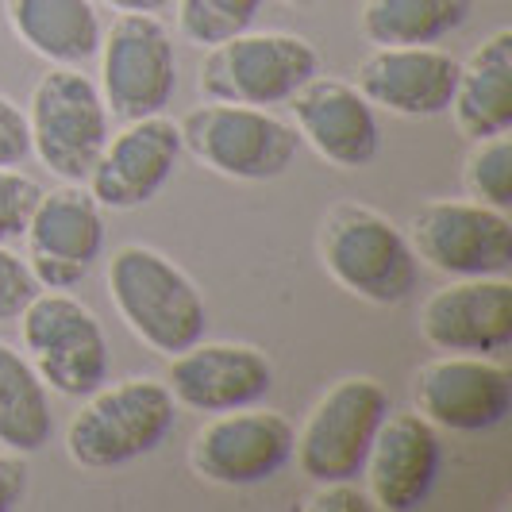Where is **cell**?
<instances>
[{
	"label": "cell",
	"instance_id": "obj_1",
	"mask_svg": "<svg viewBox=\"0 0 512 512\" xmlns=\"http://www.w3.org/2000/svg\"><path fill=\"white\" fill-rule=\"evenodd\" d=\"M108 297L131 335L166 359L208 332L205 293L174 258L147 243H124L108 258Z\"/></svg>",
	"mask_w": 512,
	"mask_h": 512
},
{
	"label": "cell",
	"instance_id": "obj_2",
	"mask_svg": "<svg viewBox=\"0 0 512 512\" xmlns=\"http://www.w3.org/2000/svg\"><path fill=\"white\" fill-rule=\"evenodd\" d=\"M320 262L343 293L378 308L405 305L420 285V258L409 235L362 201L328 208L320 224Z\"/></svg>",
	"mask_w": 512,
	"mask_h": 512
},
{
	"label": "cell",
	"instance_id": "obj_3",
	"mask_svg": "<svg viewBox=\"0 0 512 512\" xmlns=\"http://www.w3.org/2000/svg\"><path fill=\"white\" fill-rule=\"evenodd\" d=\"M74 412L66 455L81 470H120L154 455L178 428V401L158 378L104 382Z\"/></svg>",
	"mask_w": 512,
	"mask_h": 512
},
{
	"label": "cell",
	"instance_id": "obj_4",
	"mask_svg": "<svg viewBox=\"0 0 512 512\" xmlns=\"http://www.w3.org/2000/svg\"><path fill=\"white\" fill-rule=\"evenodd\" d=\"M31 154L54 178L85 185L112 135V112L101 97V85L81 66H51L35 81L27 101Z\"/></svg>",
	"mask_w": 512,
	"mask_h": 512
},
{
	"label": "cell",
	"instance_id": "obj_5",
	"mask_svg": "<svg viewBox=\"0 0 512 512\" xmlns=\"http://www.w3.org/2000/svg\"><path fill=\"white\" fill-rule=\"evenodd\" d=\"M181 147L212 174L231 181H274L297 162L301 135L270 108L208 101L185 112Z\"/></svg>",
	"mask_w": 512,
	"mask_h": 512
},
{
	"label": "cell",
	"instance_id": "obj_6",
	"mask_svg": "<svg viewBox=\"0 0 512 512\" xmlns=\"http://www.w3.org/2000/svg\"><path fill=\"white\" fill-rule=\"evenodd\" d=\"M20 343L35 374L62 397H89L112 374L101 320L74 293L39 289L20 312Z\"/></svg>",
	"mask_w": 512,
	"mask_h": 512
},
{
	"label": "cell",
	"instance_id": "obj_7",
	"mask_svg": "<svg viewBox=\"0 0 512 512\" xmlns=\"http://www.w3.org/2000/svg\"><path fill=\"white\" fill-rule=\"evenodd\" d=\"M316 74H320V54L301 35L239 31L208 47L197 85L205 101L270 108V104H289L293 93Z\"/></svg>",
	"mask_w": 512,
	"mask_h": 512
},
{
	"label": "cell",
	"instance_id": "obj_8",
	"mask_svg": "<svg viewBox=\"0 0 512 512\" xmlns=\"http://www.w3.org/2000/svg\"><path fill=\"white\" fill-rule=\"evenodd\" d=\"M389 393L378 378L351 374L312 405L305 428L293 439V459L308 482H351L359 478L370 443L389 416Z\"/></svg>",
	"mask_w": 512,
	"mask_h": 512
},
{
	"label": "cell",
	"instance_id": "obj_9",
	"mask_svg": "<svg viewBox=\"0 0 512 512\" xmlns=\"http://www.w3.org/2000/svg\"><path fill=\"white\" fill-rule=\"evenodd\" d=\"M101 97L116 120L166 112L178 93L174 35L158 12H120L101 39Z\"/></svg>",
	"mask_w": 512,
	"mask_h": 512
},
{
	"label": "cell",
	"instance_id": "obj_10",
	"mask_svg": "<svg viewBox=\"0 0 512 512\" xmlns=\"http://www.w3.org/2000/svg\"><path fill=\"white\" fill-rule=\"evenodd\" d=\"M293 439L297 428L285 412L258 405L212 412V420L201 424V432L189 443V466L208 486H262L293 459Z\"/></svg>",
	"mask_w": 512,
	"mask_h": 512
},
{
	"label": "cell",
	"instance_id": "obj_11",
	"mask_svg": "<svg viewBox=\"0 0 512 512\" xmlns=\"http://www.w3.org/2000/svg\"><path fill=\"white\" fill-rule=\"evenodd\" d=\"M412 251L443 278H509L512 224L478 201H428L412 216Z\"/></svg>",
	"mask_w": 512,
	"mask_h": 512
},
{
	"label": "cell",
	"instance_id": "obj_12",
	"mask_svg": "<svg viewBox=\"0 0 512 512\" xmlns=\"http://www.w3.org/2000/svg\"><path fill=\"white\" fill-rule=\"evenodd\" d=\"M104 208L101 201L74 181H62L58 189H43L39 205L31 212L24 231L27 266L43 289L70 293L85 282L104 255Z\"/></svg>",
	"mask_w": 512,
	"mask_h": 512
},
{
	"label": "cell",
	"instance_id": "obj_13",
	"mask_svg": "<svg viewBox=\"0 0 512 512\" xmlns=\"http://www.w3.org/2000/svg\"><path fill=\"white\" fill-rule=\"evenodd\" d=\"M412 405L436 432H493L512 409V374L493 355H443L416 370Z\"/></svg>",
	"mask_w": 512,
	"mask_h": 512
},
{
	"label": "cell",
	"instance_id": "obj_14",
	"mask_svg": "<svg viewBox=\"0 0 512 512\" xmlns=\"http://www.w3.org/2000/svg\"><path fill=\"white\" fill-rule=\"evenodd\" d=\"M181 154H185L181 128L162 112L128 120L124 131L108 135L97 166L85 178V189L101 201V208H112V212L143 208L170 185Z\"/></svg>",
	"mask_w": 512,
	"mask_h": 512
},
{
	"label": "cell",
	"instance_id": "obj_15",
	"mask_svg": "<svg viewBox=\"0 0 512 512\" xmlns=\"http://www.w3.org/2000/svg\"><path fill=\"white\" fill-rule=\"evenodd\" d=\"M166 385L181 409L193 412H231L262 405L274 389V362L255 343L231 339H201L170 355Z\"/></svg>",
	"mask_w": 512,
	"mask_h": 512
},
{
	"label": "cell",
	"instance_id": "obj_16",
	"mask_svg": "<svg viewBox=\"0 0 512 512\" xmlns=\"http://www.w3.org/2000/svg\"><path fill=\"white\" fill-rule=\"evenodd\" d=\"M289 108L301 143H308L328 166L362 170L382 151L378 112L351 81L316 74L293 93Z\"/></svg>",
	"mask_w": 512,
	"mask_h": 512
},
{
	"label": "cell",
	"instance_id": "obj_17",
	"mask_svg": "<svg viewBox=\"0 0 512 512\" xmlns=\"http://www.w3.org/2000/svg\"><path fill=\"white\" fill-rule=\"evenodd\" d=\"M420 335L443 355H501L512 343V282L451 278L420 308Z\"/></svg>",
	"mask_w": 512,
	"mask_h": 512
},
{
	"label": "cell",
	"instance_id": "obj_18",
	"mask_svg": "<svg viewBox=\"0 0 512 512\" xmlns=\"http://www.w3.org/2000/svg\"><path fill=\"white\" fill-rule=\"evenodd\" d=\"M443 466V443L439 432L420 412H393L382 420L378 436L366 455V493L374 509L409 512L420 509L439 482Z\"/></svg>",
	"mask_w": 512,
	"mask_h": 512
},
{
	"label": "cell",
	"instance_id": "obj_19",
	"mask_svg": "<svg viewBox=\"0 0 512 512\" xmlns=\"http://www.w3.org/2000/svg\"><path fill=\"white\" fill-rule=\"evenodd\" d=\"M462 62L439 47H374L359 66V89L374 108L405 120H432L451 108Z\"/></svg>",
	"mask_w": 512,
	"mask_h": 512
},
{
	"label": "cell",
	"instance_id": "obj_20",
	"mask_svg": "<svg viewBox=\"0 0 512 512\" xmlns=\"http://www.w3.org/2000/svg\"><path fill=\"white\" fill-rule=\"evenodd\" d=\"M447 112L455 116V128L474 143L512 131V27H497L462 62Z\"/></svg>",
	"mask_w": 512,
	"mask_h": 512
},
{
	"label": "cell",
	"instance_id": "obj_21",
	"mask_svg": "<svg viewBox=\"0 0 512 512\" xmlns=\"http://www.w3.org/2000/svg\"><path fill=\"white\" fill-rule=\"evenodd\" d=\"M4 16L51 66H85L101 51L104 24L93 0H4Z\"/></svg>",
	"mask_w": 512,
	"mask_h": 512
},
{
	"label": "cell",
	"instance_id": "obj_22",
	"mask_svg": "<svg viewBox=\"0 0 512 512\" xmlns=\"http://www.w3.org/2000/svg\"><path fill=\"white\" fill-rule=\"evenodd\" d=\"M54 436L51 389L24 351L0 339V447L16 455L43 451Z\"/></svg>",
	"mask_w": 512,
	"mask_h": 512
},
{
	"label": "cell",
	"instance_id": "obj_23",
	"mask_svg": "<svg viewBox=\"0 0 512 512\" xmlns=\"http://www.w3.org/2000/svg\"><path fill=\"white\" fill-rule=\"evenodd\" d=\"M474 12V0H366L359 27L374 47H436Z\"/></svg>",
	"mask_w": 512,
	"mask_h": 512
},
{
	"label": "cell",
	"instance_id": "obj_24",
	"mask_svg": "<svg viewBox=\"0 0 512 512\" xmlns=\"http://www.w3.org/2000/svg\"><path fill=\"white\" fill-rule=\"evenodd\" d=\"M266 0H178V31L193 47H216L251 31Z\"/></svg>",
	"mask_w": 512,
	"mask_h": 512
},
{
	"label": "cell",
	"instance_id": "obj_25",
	"mask_svg": "<svg viewBox=\"0 0 512 512\" xmlns=\"http://www.w3.org/2000/svg\"><path fill=\"white\" fill-rule=\"evenodd\" d=\"M462 185H466V197L478 201V205L512 208V135H493V139H478L474 151L466 154V166H462Z\"/></svg>",
	"mask_w": 512,
	"mask_h": 512
},
{
	"label": "cell",
	"instance_id": "obj_26",
	"mask_svg": "<svg viewBox=\"0 0 512 512\" xmlns=\"http://www.w3.org/2000/svg\"><path fill=\"white\" fill-rule=\"evenodd\" d=\"M39 197H43L39 181L27 178L20 166H0V243L24 239Z\"/></svg>",
	"mask_w": 512,
	"mask_h": 512
},
{
	"label": "cell",
	"instance_id": "obj_27",
	"mask_svg": "<svg viewBox=\"0 0 512 512\" xmlns=\"http://www.w3.org/2000/svg\"><path fill=\"white\" fill-rule=\"evenodd\" d=\"M43 285L35 282L27 258H20L16 251H8V243H0V324L20 320V312L31 305V297Z\"/></svg>",
	"mask_w": 512,
	"mask_h": 512
},
{
	"label": "cell",
	"instance_id": "obj_28",
	"mask_svg": "<svg viewBox=\"0 0 512 512\" xmlns=\"http://www.w3.org/2000/svg\"><path fill=\"white\" fill-rule=\"evenodd\" d=\"M31 158L27 112L12 97L0 93V166H24Z\"/></svg>",
	"mask_w": 512,
	"mask_h": 512
},
{
	"label": "cell",
	"instance_id": "obj_29",
	"mask_svg": "<svg viewBox=\"0 0 512 512\" xmlns=\"http://www.w3.org/2000/svg\"><path fill=\"white\" fill-rule=\"evenodd\" d=\"M308 512H374L370 493L359 489V478L351 482H324L316 486V493L305 501Z\"/></svg>",
	"mask_w": 512,
	"mask_h": 512
},
{
	"label": "cell",
	"instance_id": "obj_30",
	"mask_svg": "<svg viewBox=\"0 0 512 512\" xmlns=\"http://www.w3.org/2000/svg\"><path fill=\"white\" fill-rule=\"evenodd\" d=\"M27 482H31V474H27L24 455L0 451V512H12L24 505Z\"/></svg>",
	"mask_w": 512,
	"mask_h": 512
},
{
	"label": "cell",
	"instance_id": "obj_31",
	"mask_svg": "<svg viewBox=\"0 0 512 512\" xmlns=\"http://www.w3.org/2000/svg\"><path fill=\"white\" fill-rule=\"evenodd\" d=\"M104 4H112L116 12H162L170 0H104Z\"/></svg>",
	"mask_w": 512,
	"mask_h": 512
},
{
	"label": "cell",
	"instance_id": "obj_32",
	"mask_svg": "<svg viewBox=\"0 0 512 512\" xmlns=\"http://www.w3.org/2000/svg\"><path fill=\"white\" fill-rule=\"evenodd\" d=\"M289 4H316V0H289Z\"/></svg>",
	"mask_w": 512,
	"mask_h": 512
}]
</instances>
